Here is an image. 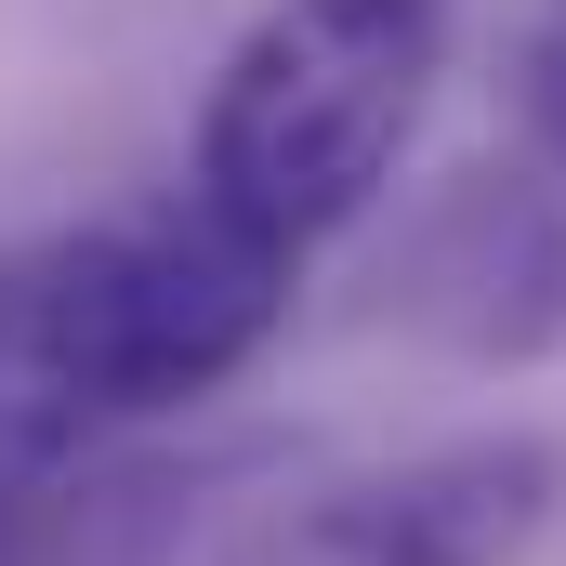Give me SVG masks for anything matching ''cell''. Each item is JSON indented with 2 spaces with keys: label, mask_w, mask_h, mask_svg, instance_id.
Here are the masks:
<instances>
[{
  "label": "cell",
  "mask_w": 566,
  "mask_h": 566,
  "mask_svg": "<svg viewBox=\"0 0 566 566\" xmlns=\"http://www.w3.org/2000/svg\"><path fill=\"white\" fill-rule=\"evenodd\" d=\"M448 40H461V0H264L198 93L185 198L290 264L329 251L396 198Z\"/></svg>",
  "instance_id": "obj_1"
},
{
  "label": "cell",
  "mask_w": 566,
  "mask_h": 566,
  "mask_svg": "<svg viewBox=\"0 0 566 566\" xmlns=\"http://www.w3.org/2000/svg\"><path fill=\"white\" fill-rule=\"evenodd\" d=\"M290 251L238 238L224 211H198L185 185L106 211L80 238H40L13 251V303H27V343L53 369V396L93 422V448L119 422H171L198 396H224L290 316Z\"/></svg>",
  "instance_id": "obj_2"
},
{
  "label": "cell",
  "mask_w": 566,
  "mask_h": 566,
  "mask_svg": "<svg viewBox=\"0 0 566 566\" xmlns=\"http://www.w3.org/2000/svg\"><path fill=\"white\" fill-rule=\"evenodd\" d=\"M369 316L448 369H554L566 356V185L541 158H461L369 251Z\"/></svg>",
  "instance_id": "obj_3"
},
{
  "label": "cell",
  "mask_w": 566,
  "mask_h": 566,
  "mask_svg": "<svg viewBox=\"0 0 566 566\" xmlns=\"http://www.w3.org/2000/svg\"><path fill=\"white\" fill-rule=\"evenodd\" d=\"M566 501V461L541 434H448L409 461L290 488L277 514H251L224 566H527Z\"/></svg>",
  "instance_id": "obj_4"
},
{
  "label": "cell",
  "mask_w": 566,
  "mask_h": 566,
  "mask_svg": "<svg viewBox=\"0 0 566 566\" xmlns=\"http://www.w3.org/2000/svg\"><path fill=\"white\" fill-rule=\"evenodd\" d=\"M501 80H514L527 158L566 185V0H527V13H514V53H501Z\"/></svg>",
  "instance_id": "obj_5"
}]
</instances>
